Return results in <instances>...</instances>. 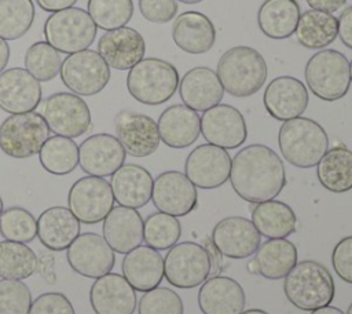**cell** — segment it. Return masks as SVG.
I'll use <instances>...</instances> for the list:
<instances>
[{
  "mask_svg": "<svg viewBox=\"0 0 352 314\" xmlns=\"http://www.w3.org/2000/svg\"><path fill=\"white\" fill-rule=\"evenodd\" d=\"M43 117L50 131L59 136L78 138L91 128V110L73 92H55L45 98Z\"/></svg>",
  "mask_w": 352,
  "mask_h": 314,
  "instance_id": "11",
  "label": "cell"
},
{
  "mask_svg": "<svg viewBox=\"0 0 352 314\" xmlns=\"http://www.w3.org/2000/svg\"><path fill=\"white\" fill-rule=\"evenodd\" d=\"M138 311L139 314H183L184 306L173 289L157 286L143 293Z\"/></svg>",
  "mask_w": 352,
  "mask_h": 314,
  "instance_id": "44",
  "label": "cell"
},
{
  "mask_svg": "<svg viewBox=\"0 0 352 314\" xmlns=\"http://www.w3.org/2000/svg\"><path fill=\"white\" fill-rule=\"evenodd\" d=\"M246 296L239 282L230 277L206 278L198 292V306L204 314H241Z\"/></svg>",
  "mask_w": 352,
  "mask_h": 314,
  "instance_id": "25",
  "label": "cell"
},
{
  "mask_svg": "<svg viewBox=\"0 0 352 314\" xmlns=\"http://www.w3.org/2000/svg\"><path fill=\"white\" fill-rule=\"evenodd\" d=\"M217 77L224 91L236 98H248L264 85L268 67L264 56L248 45L227 50L217 62Z\"/></svg>",
  "mask_w": 352,
  "mask_h": 314,
  "instance_id": "2",
  "label": "cell"
},
{
  "mask_svg": "<svg viewBox=\"0 0 352 314\" xmlns=\"http://www.w3.org/2000/svg\"><path fill=\"white\" fill-rule=\"evenodd\" d=\"M121 270L135 291L147 292L160 286L164 278V258L160 251L148 245H139L125 253Z\"/></svg>",
  "mask_w": 352,
  "mask_h": 314,
  "instance_id": "27",
  "label": "cell"
},
{
  "mask_svg": "<svg viewBox=\"0 0 352 314\" xmlns=\"http://www.w3.org/2000/svg\"><path fill=\"white\" fill-rule=\"evenodd\" d=\"M179 1H182L184 4H197V3H201L202 0H179Z\"/></svg>",
  "mask_w": 352,
  "mask_h": 314,
  "instance_id": "57",
  "label": "cell"
},
{
  "mask_svg": "<svg viewBox=\"0 0 352 314\" xmlns=\"http://www.w3.org/2000/svg\"><path fill=\"white\" fill-rule=\"evenodd\" d=\"M157 125L161 140L172 149L191 146L201 134V117L186 105L166 107L161 113Z\"/></svg>",
  "mask_w": 352,
  "mask_h": 314,
  "instance_id": "28",
  "label": "cell"
},
{
  "mask_svg": "<svg viewBox=\"0 0 352 314\" xmlns=\"http://www.w3.org/2000/svg\"><path fill=\"white\" fill-rule=\"evenodd\" d=\"M125 150L110 134H94L78 146V165L92 176H111L125 161Z\"/></svg>",
  "mask_w": 352,
  "mask_h": 314,
  "instance_id": "18",
  "label": "cell"
},
{
  "mask_svg": "<svg viewBox=\"0 0 352 314\" xmlns=\"http://www.w3.org/2000/svg\"><path fill=\"white\" fill-rule=\"evenodd\" d=\"M305 1L312 10H319L330 14L341 10L346 4V0H305Z\"/></svg>",
  "mask_w": 352,
  "mask_h": 314,
  "instance_id": "51",
  "label": "cell"
},
{
  "mask_svg": "<svg viewBox=\"0 0 352 314\" xmlns=\"http://www.w3.org/2000/svg\"><path fill=\"white\" fill-rule=\"evenodd\" d=\"M153 176L142 165L124 164L110 179L114 200L128 208H142L151 200Z\"/></svg>",
  "mask_w": 352,
  "mask_h": 314,
  "instance_id": "29",
  "label": "cell"
},
{
  "mask_svg": "<svg viewBox=\"0 0 352 314\" xmlns=\"http://www.w3.org/2000/svg\"><path fill=\"white\" fill-rule=\"evenodd\" d=\"M25 67L38 81L55 78L62 66L60 52L47 41L33 43L25 52Z\"/></svg>",
  "mask_w": 352,
  "mask_h": 314,
  "instance_id": "42",
  "label": "cell"
},
{
  "mask_svg": "<svg viewBox=\"0 0 352 314\" xmlns=\"http://www.w3.org/2000/svg\"><path fill=\"white\" fill-rule=\"evenodd\" d=\"M179 95L187 107L205 112L221 102L224 88L213 69L197 66L184 73L179 81Z\"/></svg>",
  "mask_w": 352,
  "mask_h": 314,
  "instance_id": "24",
  "label": "cell"
},
{
  "mask_svg": "<svg viewBox=\"0 0 352 314\" xmlns=\"http://www.w3.org/2000/svg\"><path fill=\"white\" fill-rule=\"evenodd\" d=\"M177 69L160 58H143L126 76V88L133 99L155 106L169 101L179 88Z\"/></svg>",
  "mask_w": 352,
  "mask_h": 314,
  "instance_id": "5",
  "label": "cell"
},
{
  "mask_svg": "<svg viewBox=\"0 0 352 314\" xmlns=\"http://www.w3.org/2000/svg\"><path fill=\"white\" fill-rule=\"evenodd\" d=\"M263 102L271 117L287 121L300 117L308 106V91L301 80L292 76H279L265 87Z\"/></svg>",
  "mask_w": 352,
  "mask_h": 314,
  "instance_id": "21",
  "label": "cell"
},
{
  "mask_svg": "<svg viewBox=\"0 0 352 314\" xmlns=\"http://www.w3.org/2000/svg\"><path fill=\"white\" fill-rule=\"evenodd\" d=\"M173 43L187 54H205L216 41V28L202 12L186 11L173 21Z\"/></svg>",
  "mask_w": 352,
  "mask_h": 314,
  "instance_id": "30",
  "label": "cell"
},
{
  "mask_svg": "<svg viewBox=\"0 0 352 314\" xmlns=\"http://www.w3.org/2000/svg\"><path fill=\"white\" fill-rule=\"evenodd\" d=\"M32 302V292L23 281H0V314H28Z\"/></svg>",
  "mask_w": 352,
  "mask_h": 314,
  "instance_id": "45",
  "label": "cell"
},
{
  "mask_svg": "<svg viewBox=\"0 0 352 314\" xmlns=\"http://www.w3.org/2000/svg\"><path fill=\"white\" fill-rule=\"evenodd\" d=\"M220 253L230 259H245L256 253L261 237L252 220L228 216L216 223L210 236Z\"/></svg>",
  "mask_w": 352,
  "mask_h": 314,
  "instance_id": "19",
  "label": "cell"
},
{
  "mask_svg": "<svg viewBox=\"0 0 352 314\" xmlns=\"http://www.w3.org/2000/svg\"><path fill=\"white\" fill-rule=\"evenodd\" d=\"M98 52L110 67L129 70L144 58L146 43L138 30L122 26L106 30L99 37Z\"/></svg>",
  "mask_w": 352,
  "mask_h": 314,
  "instance_id": "22",
  "label": "cell"
},
{
  "mask_svg": "<svg viewBox=\"0 0 352 314\" xmlns=\"http://www.w3.org/2000/svg\"><path fill=\"white\" fill-rule=\"evenodd\" d=\"M38 7L47 12H56L73 7L77 0H36Z\"/></svg>",
  "mask_w": 352,
  "mask_h": 314,
  "instance_id": "52",
  "label": "cell"
},
{
  "mask_svg": "<svg viewBox=\"0 0 352 314\" xmlns=\"http://www.w3.org/2000/svg\"><path fill=\"white\" fill-rule=\"evenodd\" d=\"M254 259L260 275L268 280H280L296 266L297 248L286 238H270L260 244Z\"/></svg>",
  "mask_w": 352,
  "mask_h": 314,
  "instance_id": "35",
  "label": "cell"
},
{
  "mask_svg": "<svg viewBox=\"0 0 352 314\" xmlns=\"http://www.w3.org/2000/svg\"><path fill=\"white\" fill-rule=\"evenodd\" d=\"M38 260L32 248L23 242L0 241V277L3 280H25L36 273Z\"/></svg>",
  "mask_w": 352,
  "mask_h": 314,
  "instance_id": "38",
  "label": "cell"
},
{
  "mask_svg": "<svg viewBox=\"0 0 352 314\" xmlns=\"http://www.w3.org/2000/svg\"><path fill=\"white\" fill-rule=\"evenodd\" d=\"M300 15L296 0H264L257 11V23L264 36L283 40L296 32Z\"/></svg>",
  "mask_w": 352,
  "mask_h": 314,
  "instance_id": "32",
  "label": "cell"
},
{
  "mask_svg": "<svg viewBox=\"0 0 352 314\" xmlns=\"http://www.w3.org/2000/svg\"><path fill=\"white\" fill-rule=\"evenodd\" d=\"M210 274V262L201 244L184 241L169 248L164 258V277L182 289L201 285Z\"/></svg>",
  "mask_w": 352,
  "mask_h": 314,
  "instance_id": "10",
  "label": "cell"
},
{
  "mask_svg": "<svg viewBox=\"0 0 352 314\" xmlns=\"http://www.w3.org/2000/svg\"><path fill=\"white\" fill-rule=\"evenodd\" d=\"M320 185L331 193H346L352 189V150L344 145L329 149L316 165Z\"/></svg>",
  "mask_w": 352,
  "mask_h": 314,
  "instance_id": "34",
  "label": "cell"
},
{
  "mask_svg": "<svg viewBox=\"0 0 352 314\" xmlns=\"http://www.w3.org/2000/svg\"><path fill=\"white\" fill-rule=\"evenodd\" d=\"M80 220L66 207H50L37 219V237L51 251H63L80 234Z\"/></svg>",
  "mask_w": 352,
  "mask_h": 314,
  "instance_id": "31",
  "label": "cell"
},
{
  "mask_svg": "<svg viewBox=\"0 0 352 314\" xmlns=\"http://www.w3.org/2000/svg\"><path fill=\"white\" fill-rule=\"evenodd\" d=\"M176 0H139V11L153 23H166L177 14Z\"/></svg>",
  "mask_w": 352,
  "mask_h": 314,
  "instance_id": "47",
  "label": "cell"
},
{
  "mask_svg": "<svg viewBox=\"0 0 352 314\" xmlns=\"http://www.w3.org/2000/svg\"><path fill=\"white\" fill-rule=\"evenodd\" d=\"M241 314H268V313L264 310H260V308H249L246 311H242Z\"/></svg>",
  "mask_w": 352,
  "mask_h": 314,
  "instance_id": "56",
  "label": "cell"
},
{
  "mask_svg": "<svg viewBox=\"0 0 352 314\" xmlns=\"http://www.w3.org/2000/svg\"><path fill=\"white\" fill-rule=\"evenodd\" d=\"M10 59V45L8 43L0 37V73L6 69Z\"/></svg>",
  "mask_w": 352,
  "mask_h": 314,
  "instance_id": "53",
  "label": "cell"
},
{
  "mask_svg": "<svg viewBox=\"0 0 352 314\" xmlns=\"http://www.w3.org/2000/svg\"><path fill=\"white\" fill-rule=\"evenodd\" d=\"M28 314H76L72 302L60 292H45L32 302Z\"/></svg>",
  "mask_w": 352,
  "mask_h": 314,
  "instance_id": "46",
  "label": "cell"
},
{
  "mask_svg": "<svg viewBox=\"0 0 352 314\" xmlns=\"http://www.w3.org/2000/svg\"><path fill=\"white\" fill-rule=\"evenodd\" d=\"M349 73H351V83H352V61L349 63Z\"/></svg>",
  "mask_w": 352,
  "mask_h": 314,
  "instance_id": "60",
  "label": "cell"
},
{
  "mask_svg": "<svg viewBox=\"0 0 352 314\" xmlns=\"http://www.w3.org/2000/svg\"><path fill=\"white\" fill-rule=\"evenodd\" d=\"M201 134L210 145L228 149L242 146L248 138V127L242 113L226 103H219L201 116Z\"/></svg>",
  "mask_w": 352,
  "mask_h": 314,
  "instance_id": "15",
  "label": "cell"
},
{
  "mask_svg": "<svg viewBox=\"0 0 352 314\" xmlns=\"http://www.w3.org/2000/svg\"><path fill=\"white\" fill-rule=\"evenodd\" d=\"M70 267L80 275L99 278L110 273L116 263L114 251L103 236L82 233L70 244L66 252Z\"/></svg>",
  "mask_w": 352,
  "mask_h": 314,
  "instance_id": "16",
  "label": "cell"
},
{
  "mask_svg": "<svg viewBox=\"0 0 352 314\" xmlns=\"http://www.w3.org/2000/svg\"><path fill=\"white\" fill-rule=\"evenodd\" d=\"M252 223L260 236L270 238H286L296 231L297 218L292 207L278 200H268L254 205Z\"/></svg>",
  "mask_w": 352,
  "mask_h": 314,
  "instance_id": "33",
  "label": "cell"
},
{
  "mask_svg": "<svg viewBox=\"0 0 352 314\" xmlns=\"http://www.w3.org/2000/svg\"><path fill=\"white\" fill-rule=\"evenodd\" d=\"M62 83L81 96L99 94L110 81V66L94 50H82L69 54L60 66Z\"/></svg>",
  "mask_w": 352,
  "mask_h": 314,
  "instance_id": "9",
  "label": "cell"
},
{
  "mask_svg": "<svg viewBox=\"0 0 352 314\" xmlns=\"http://www.w3.org/2000/svg\"><path fill=\"white\" fill-rule=\"evenodd\" d=\"M89 303L96 314H133L136 292L124 275L107 273L95 278L89 289Z\"/></svg>",
  "mask_w": 352,
  "mask_h": 314,
  "instance_id": "23",
  "label": "cell"
},
{
  "mask_svg": "<svg viewBox=\"0 0 352 314\" xmlns=\"http://www.w3.org/2000/svg\"><path fill=\"white\" fill-rule=\"evenodd\" d=\"M0 234L8 241L30 242L37 237V219L22 207H10L0 215Z\"/></svg>",
  "mask_w": 352,
  "mask_h": 314,
  "instance_id": "43",
  "label": "cell"
},
{
  "mask_svg": "<svg viewBox=\"0 0 352 314\" xmlns=\"http://www.w3.org/2000/svg\"><path fill=\"white\" fill-rule=\"evenodd\" d=\"M180 236L182 224L176 216L154 212L143 220V241L157 251L172 248Z\"/></svg>",
  "mask_w": 352,
  "mask_h": 314,
  "instance_id": "40",
  "label": "cell"
},
{
  "mask_svg": "<svg viewBox=\"0 0 352 314\" xmlns=\"http://www.w3.org/2000/svg\"><path fill=\"white\" fill-rule=\"evenodd\" d=\"M278 145L289 164L297 168H312L329 150V138L319 123L300 116L283 121Z\"/></svg>",
  "mask_w": 352,
  "mask_h": 314,
  "instance_id": "4",
  "label": "cell"
},
{
  "mask_svg": "<svg viewBox=\"0 0 352 314\" xmlns=\"http://www.w3.org/2000/svg\"><path fill=\"white\" fill-rule=\"evenodd\" d=\"M116 138L126 154L132 157H147L160 146L157 123L143 113L124 109L114 117Z\"/></svg>",
  "mask_w": 352,
  "mask_h": 314,
  "instance_id": "14",
  "label": "cell"
},
{
  "mask_svg": "<svg viewBox=\"0 0 352 314\" xmlns=\"http://www.w3.org/2000/svg\"><path fill=\"white\" fill-rule=\"evenodd\" d=\"M287 300L302 311H314L329 306L336 293L330 271L319 262L301 260L290 270L283 281Z\"/></svg>",
  "mask_w": 352,
  "mask_h": 314,
  "instance_id": "3",
  "label": "cell"
},
{
  "mask_svg": "<svg viewBox=\"0 0 352 314\" xmlns=\"http://www.w3.org/2000/svg\"><path fill=\"white\" fill-rule=\"evenodd\" d=\"M230 182L234 191L248 202L274 200L286 185L285 165L271 147L249 145L231 158Z\"/></svg>",
  "mask_w": 352,
  "mask_h": 314,
  "instance_id": "1",
  "label": "cell"
},
{
  "mask_svg": "<svg viewBox=\"0 0 352 314\" xmlns=\"http://www.w3.org/2000/svg\"><path fill=\"white\" fill-rule=\"evenodd\" d=\"M114 201L110 182L92 175L77 179L67 194L69 209L85 224L102 222L114 208Z\"/></svg>",
  "mask_w": 352,
  "mask_h": 314,
  "instance_id": "12",
  "label": "cell"
},
{
  "mask_svg": "<svg viewBox=\"0 0 352 314\" xmlns=\"http://www.w3.org/2000/svg\"><path fill=\"white\" fill-rule=\"evenodd\" d=\"M41 102V85L26 69L11 67L0 73V109L10 114L33 112Z\"/></svg>",
  "mask_w": 352,
  "mask_h": 314,
  "instance_id": "20",
  "label": "cell"
},
{
  "mask_svg": "<svg viewBox=\"0 0 352 314\" xmlns=\"http://www.w3.org/2000/svg\"><path fill=\"white\" fill-rule=\"evenodd\" d=\"M246 269H248L249 273H252V274H258V266H257L256 259H250V260L248 262V264H246Z\"/></svg>",
  "mask_w": 352,
  "mask_h": 314,
  "instance_id": "55",
  "label": "cell"
},
{
  "mask_svg": "<svg viewBox=\"0 0 352 314\" xmlns=\"http://www.w3.org/2000/svg\"><path fill=\"white\" fill-rule=\"evenodd\" d=\"M36 17L32 0H0V37L16 40L29 32Z\"/></svg>",
  "mask_w": 352,
  "mask_h": 314,
  "instance_id": "39",
  "label": "cell"
},
{
  "mask_svg": "<svg viewBox=\"0 0 352 314\" xmlns=\"http://www.w3.org/2000/svg\"><path fill=\"white\" fill-rule=\"evenodd\" d=\"M297 41L308 50H320L338 36V18L330 12L307 10L300 15L296 28Z\"/></svg>",
  "mask_w": 352,
  "mask_h": 314,
  "instance_id": "36",
  "label": "cell"
},
{
  "mask_svg": "<svg viewBox=\"0 0 352 314\" xmlns=\"http://www.w3.org/2000/svg\"><path fill=\"white\" fill-rule=\"evenodd\" d=\"M3 211H4V205H3V200H1V197H0V215H1Z\"/></svg>",
  "mask_w": 352,
  "mask_h": 314,
  "instance_id": "58",
  "label": "cell"
},
{
  "mask_svg": "<svg viewBox=\"0 0 352 314\" xmlns=\"http://www.w3.org/2000/svg\"><path fill=\"white\" fill-rule=\"evenodd\" d=\"M202 247L205 248V251H206V253L209 256V262H210V274H209V277L219 275L221 273V270H223V255L216 248V245L213 244L210 237H205L204 238Z\"/></svg>",
  "mask_w": 352,
  "mask_h": 314,
  "instance_id": "49",
  "label": "cell"
},
{
  "mask_svg": "<svg viewBox=\"0 0 352 314\" xmlns=\"http://www.w3.org/2000/svg\"><path fill=\"white\" fill-rule=\"evenodd\" d=\"M346 314H352V303L349 304V307H348V310H346Z\"/></svg>",
  "mask_w": 352,
  "mask_h": 314,
  "instance_id": "59",
  "label": "cell"
},
{
  "mask_svg": "<svg viewBox=\"0 0 352 314\" xmlns=\"http://www.w3.org/2000/svg\"><path fill=\"white\" fill-rule=\"evenodd\" d=\"M311 314H344L340 308L333 307V306H324L314 310Z\"/></svg>",
  "mask_w": 352,
  "mask_h": 314,
  "instance_id": "54",
  "label": "cell"
},
{
  "mask_svg": "<svg viewBox=\"0 0 352 314\" xmlns=\"http://www.w3.org/2000/svg\"><path fill=\"white\" fill-rule=\"evenodd\" d=\"M96 25L80 7L52 12L44 22V37L48 44L63 54L87 50L96 37Z\"/></svg>",
  "mask_w": 352,
  "mask_h": 314,
  "instance_id": "7",
  "label": "cell"
},
{
  "mask_svg": "<svg viewBox=\"0 0 352 314\" xmlns=\"http://www.w3.org/2000/svg\"><path fill=\"white\" fill-rule=\"evenodd\" d=\"M331 264L342 281L352 284V236L341 238L334 245L331 252Z\"/></svg>",
  "mask_w": 352,
  "mask_h": 314,
  "instance_id": "48",
  "label": "cell"
},
{
  "mask_svg": "<svg viewBox=\"0 0 352 314\" xmlns=\"http://www.w3.org/2000/svg\"><path fill=\"white\" fill-rule=\"evenodd\" d=\"M50 138V128L37 112L11 114L0 124V149L10 157L28 158L38 154Z\"/></svg>",
  "mask_w": 352,
  "mask_h": 314,
  "instance_id": "8",
  "label": "cell"
},
{
  "mask_svg": "<svg viewBox=\"0 0 352 314\" xmlns=\"http://www.w3.org/2000/svg\"><path fill=\"white\" fill-rule=\"evenodd\" d=\"M41 167L52 175H67L78 165V146L72 138L54 135L38 151Z\"/></svg>",
  "mask_w": 352,
  "mask_h": 314,
  "instance_id": "37",
  "label": "cell"
},
{
  "mask_svg": "<svg viewBox=\"0 0 352 314\" xmlns=\"http://www.w3.org/2000/svg\"><path fill=\"white\" fill-rule=\"evenodd\" d=\"M103 238L114 252L128 253L143 242V219L128 207H114L103 219Z\"/></svg>",
  "mask_w": 352,
  "mask_h": 314,
  "instance_id": "26",
  "label": "cell"
},
{
  "mask_svg": "<svg viewBox=\"0 0 352 314\" xmlns=\"http://www.w3.org/2000/svg\"><path fill=\"white\" fill-rule=\"evenodd\" d=\"M87 12L96 28L113 30L125 26L133 15L132 0H88Z\"/></svg>",
  "mask_w": 352,
  "mask_h": 314,
  "instance_id": "41",
  "label": "cell"
},
{
  "mask_svg": "<svg viewBox=\"0 0 352 314\" xmlns=\"http://www.w3.org/2000/svg\"><path fill=\"white\" fill-rule=\"evenodd\" d=\"M338 36L341 41L352 50V6L346 7L338 18Z\"/></svg>",
  "mask_w": 352,
  "mask_h": 314,
  "instance_id": "50",
  "label": "cell"
},
{
  "mask_svg": "<svg viewBox=\"0 0 352 314\" xmlns=\"http://www.w3.org/2000/svg\"><path fill=\"white\" fill-rule=\"evenodd\" d=\"M231 157L223 147L205 143L187 156L184 174L199 189H216L230 179Z\"/></svg>",
  "mask_w": 352,
  "mask_h": 314,
  "instance_id": "13",
  "label": "cell"
},
{
  "mask_svg": "<svg viewBox=\"0 0 352 314\" xmlns=\"http://www.w3.org/2000/svg\"><path fill=\"white\" fill-rule=\"evenodd\" d=\"M151 201L154 207L172 216H186L198 202L197 187L179 171H165L153 182Z\"/></svg>",
  "mask_w": 352,
  "mask_h": 314,
  "instance_id": "17",
  "label": "cell"
},
{
  "mask_svg": "<svg viewBox=\"0 0 352 314\" xmlns=\"http://www.w3.org/2000/svg\"><path fill=\"white\" fill-rule=\"evenodd\" d=\"M304 77L308 88L316 98L334 102L344 98L349 91V62L337 50H320L308 59Z\"/></svg>",
  "mask_w": 352,
  "mask_h": 314,
  "instance_id": "6",
  "label": "cell"
}]
</instances>
